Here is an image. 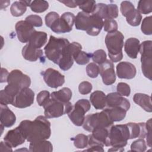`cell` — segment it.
Here are the masks:
<instances>
[{"label":"cell","instance_id":"cb8c5ba5","mask_svg":"<svg viewBox=\"0 0 152 152\" xmlns=\"http://www.w3.org/2000/svg\"><path fill=\"white\" fill-rule=\"evenodd\" d=\"M129 130V139L144 138L146 135L145 123L129 122L126 124Z\"/></svg>","mask_w":152,"mask_h":152},{"label":"cell","instance_id":"7bdbcfd3","mask_svg":"<svg viewBox=\"0 0 152 152\" xmlns=\"http://www.w3.org/2000/svg\"><path fill=\"white\" fill-rule=\"evenodd\" d=\"M50 98V94L47 90L39 92L37 96V102L40 106H44Z\"/></svg>","mask_w":152,"mask_h":152},{"label":"cell","instance_id":"f1b7e54d","mask_svg":"<svg viewBox=\"0 0 152 152\" xmlns=\"http://www.w3.org/2000/svg\"><path fill=\"white\" fill-rule=\"evenodd\" d=\"M29 151L31 152H51L53 151V145L50 141L46 140L31 142L29 145Z\"/></svg>","mask_w":152,"mask_h":152},{"label":"cell","instance_id":"d6a6232c","mask_svg":"<svg viewBox=\"0 0 152 152\" xmlns=\"http://www.w3.org/2000/svg\"><path fill=\"white\" fill-rule=\"evenodd\" d=\"M125 17L127 23L132 26H138L142 19L141 14L135 8L128 13Z\"/></svg>","mask_w":152,"mask_h":152},{"label":"cell","instance_id":"9a60e30c","mask_svg":"<svg viewBox=\"0 0 152 152\" xmlns=\"http://www.w3.org/2000/svg\"><path fill=\"white\" fill-rule=\"evenodd\" d=\"M45 83L50 87L56 88L65 83V77L58 71L49 68L42 72Z\"/></svg>","mask_w":152,"mask_h":152},{"label":"cell","instance_id":"836d02e7","mask_svg":"<svg viewBox=\"0 0 152 152\" xmlns=\"http://www.w3.org/2000/svg\"><path fill=\"white\" fill-rule=\"evenodd\" d=\"M30 7L31 10L36 13L45 12L49 8V4L46 1L35 0L31 1Z\"/></svg>","mask_w":152,"mask_h":152},{"label":"cell","instance_id":"52a82bcc","mask_svg":"<svg viewBox=\"0 0 152 152\" xmlns=\"http://www.w3.org/2000/svg\"><path fill=\"white\" fill-rule=\"evenodd\" d=\"M72 104L68 102L62 103L50 98L47 103L43 106L44 114L46 118H58L67 114L72 108Z\"/></svg>","mask_w":152,"mask_h":152},{"label":"cell","instance_id":"f6af8a7d","mask_svg":"<svg viewBox=\"0 0 152 152\" xmlns=\"http://www.w3.org/2000/svg\"><path fill=\"white\" fill-rule=\"evenodd\" d=\"M117 92L122 96H129L131 93L129 86L125 83H119L116 87Z\"/></svg>","mask_w":152,"mask_h":152},{"label":"cell","instance_id":"7c38bea8","mask_svg":"<svg viewBox=\"0 0 152 152\" xmlns=\"http://www.w3.org/2000/svg\"><path fill=\"white\" fill-rule=\"evenodd\" d=\"M34 93L29 87L20 90L15 96L12 105L17 108H26L34 102Z\"/></svg>","mask_w":152,"mask_h":152},{"label":"cell","instance_id":"7402d4cb","mask_svg":"<svg viewBox=\"0 0 152 152\" xmlns=\"http://www.w3.org/2000/svg\"><path fill=\"white\" fill-rule=\"evenodd\" d=\"M0 121L1 124L4 127L9 128L12 126L16 121V116L6 104H0Z\"/></svg>","mask_w":152,"mask_h":152},{"label":"cell","instance_id":"f5cc1de1","mask_svg":"<svg viewBox=\"0 0 152 152\" xmlns=\"http://www.w3.org/2000/svg\"><path fill=\"white\" fill-rule=\"evenodd\" d=\"M60 2L65 4L66 6L69 8H75L78 6V0H64V1H59Z\"/></svg>","mask_w":152,"mask_h":152},{"label":"cell","instance_id":"f35d334b","mask_svg":"<svg viewBox=\"0 0 152 152\" xmlns=\"http://www.w3.org/2000/svg\"><path fill=\"white\" fill-rule=\"evenodd\" d=\"M91 58L94 63L100 65L106 60V53L103 49H99L91 53Z\"/></svg>","mask_w":152,"mask_h":152},{"label":"cell","instance_id":"7dc6e473","mask_svg":"<svg viewBox=\"0 0 152 152\" xmlns=\"http://www.w3.org/2000/svg\"><path fill=\"white\" fill-rule=\"evenodd\" d=\"M25 20L33 27H39L43 24L42 18L37 15H30L26 18Z\"/></svg>","mask_w":152,"mask_h":152},{"label":"cell","instance_id":"4fadbf2b","mask_svg":"<svg viewBox=\"0 0 152 152\" xmlns=\"http://www.w3.org/2000/svg\"><path fill=\"white\" fill-rule=\"evenodd\" d=\"M8 84H10L18 90L29 87L31 84L30 78L20 70L14 69L9 74L7 79Z\"/></svg>","mask_w":152,"mask_h":152},{"label":"cell","instance_id":"ffe728a7","mask_svg":"<svg viewBox=\"0 0 152 152\" xmlns=\"http://www.w3.org/2000/svg\"><path fill=\"white\" fill-rule=\"evenodd\" d=\"M4 140L12 147H17L24 142L26 138L21 129L18 126L15 128L8 131L4 138Z\"/></svg>","mask_w":152,"mask_h":152},{"label":"cell","instance_id":"db71d44e","mask_svg":"<svg viewBox=\"0 0 152 152\" xmlns=\"http://www.w3.org/2000/svg\"><path fill=\"white\" fill-rule=\"evenodd\" d=\"M12 147L7 142L1 141L0 143V151H12Z\"/></svg>","mask_w":152,"mask_h":152},{"label":"cell","instance_id":"8992f818","mask_svg":"<svg viewBox=\"0 0 152 152\" xmlns=\"http://www.w3.org/2000/svg\"><path fill=\"white\" fill-rule=\"evenodd\" d=\"M74 24L77 30H84L90 34L100 27V20L96 15L81 11L76 15Z\"/></svg>","mask_w":152,"mask_h":152},{"label":"cell","instance_id":"83f0119b","mask_svg":"<svg viewBox=\"0 0 152 152\" xmlns=\"http://www.w3.org/2000/svg\"><path fill=\"white\" fill-rule=\"evenodd\" d=\"M47 40V34L45 32L36 30L31 35L28 44L34 48L40 49L45 45Z\"/></svg>","mask_w":152,"mask_h":152},{"label":"cell","instance_id":"8fae6325","mask_svg":"<svg viewBox=\"0 0 152 152\" xmlns=\"http://www.w3.org/2000/svg\"><path fill=\"white\" fill-rule=\"evenodd\" d=\"M75 15L70 12H65L52 24L50 29L56 33L70 32L75 22Z\"/></svg>","mask_w":152,"mask_h":152},{"label":"cell","instance_id":"e0dca14e","mask_svg":"<svg viewBox=\"0 0 152 152\" xmlns=\"http://www.w3.org/2000/svg\"><path fill=\"white\" fill-rule=\"evenodd\" d=\"M99 68L103 83L107 86L113 84L116 81V74L112 62L106 59L103 64L99 65Z\"/></svg>","mask_w":152,"mask_h":152},{"label":"cell","instance_id":"ba28073f","mask_svg":"<svg viewBox=\"0 0 152 152\" xmlns=\"http://www.w3.org/2000/svg\"><path fill=\"white\" fill-rule=\"evenodd\" d=\"M91 107L90 102L87 99H80L74 105H72L71 109L67 113L71 122L76 126L83 125L85 119V114Z\"/></svg>","mask_w":152,"mask_h":152},{"label":"cell","instance_id":"c3c4849f","mask_svg":"<svg viewBox=\"0 0 152 152\" xmlns=\"http://www.w3.org/2000/svg\"><path fill=\"white\" fill-rule=\"evenodd\" d=\"M134 9H135V7L134 5L130 1H122L121 4L120 10L122 15L124 17H125L128 13H129L130 11H131Z\"/></svg>","mask_w":152,"mask_h":152},{"label":"cell","instance_id":"30bf717a","mask_svg":"<svg viewBox=\"0 0 152 152\" xmlns=\"http://www.w3.org/2000/svg\"><path fill=\"white\" fill-rule=\"evenodd\" d=\"M81 45L75 42L69 43L66 47L64 52L61 58L58 65L63 71H67L71 68L74 64V56L80 50H81Z\"/></svg>","mask_w":152,"mask_h":152},{"label":"cell","instance_id":"816d5d0a","mask_svg":"<svg viewBox=\"0 0 152 152\" xmlns=\"http://www.w3.org/2000/svg\"><path fill=\"white\" fill-rule=\"evenodd\" d=\"M145 129H146V141L147 145L151 147V119H149L145 123Z\"/></svg>","mask_w":152,"mask_h":152},{"label":"cell","instance_id":"9c48e42d","mask_svg":"<svg viewBox=\"0 0 152 152\" xmlns=\"http://www.w3.org/2000/svg\"><path fill=\"white\" fill-rule=\"evenodd\" d=\"M139 52L141 54L142 72L146 78L151 80L152 42L145 40L141 43Z\"/></svg>","mask_w":152,"mask_h":152},{"label":"cell","instance_id":"44dd1931","mask_svg":"<svg viewBox=\"0 0 152 152\" xmlns=\"http://www.w3.org/2000/svg\"><path fill=\"white\" fill-rule=\"evenodd\" d=\"M135 66L129 62H121L116 66V74L121 79H132L136 75Z\"/></svg>","mask_w":152,"mask_h":152},{"label":"cell","instance_id":"ab89813d","mask_svg":"<svg viewBox=\"0 0 152 152\" xmlns=\"http://www.w3.org/2000/svg\"><path fill=\"white\" fill-rule=\"evenodd\" d=\"M147 145L144 138H139L134 141L131 145V150L138 152L145 151Z\"/></svg>","mask_w":152,"mask_h":152},{"label":"cell","instance_id":"1f68e13d","mask_svg":"<svg viewBox=\"0 0 152 152\" xmlns=\"http://www.w3.org/2000/svg\"><path fill=\"white\" fill-rule=\"evenodd\" d=\"M27 10V6L23 1H15L12 3L10 8V11L12 16L20 17L23 15Z\"/></svg>","mask_w":152,"mask_h":152},{"label":"cell","instance_id":"681fc988","mask_svg":"<svg viewBox=\"0 0 152 152\" xmlns=\"http://www.w3.org/2000/svg\"><path fill=\"white\" fill-rule=\"evenodd\" d=\"M59 18V14L56 12H50L45 16L46 26L49 28Z\"/></svg>","mask_w":152,"mask_h":152},{"label":"cell","instance_id":"8d00e7d4","mask_svg":"<svg viewBox=\"0 0 152 152\" xmlns=\"http://www.w3.org/2000/svg\"><path fill=\"white\" fill-rule=\"evenodd\" d=\"M137 10L141 14H147L152 11V0H140L138 2Z\"/></svg>","mask_w":152,"mask_h":152},{"label":"cell","instance_id":"60d3db41","mask_svg":"<svg viewBox=\"0 0 152 152\" xmlns=\"http://www.w3.org/2000/svg\"><path fill=\"white\" fill-rule=\"evenodd\" d=\"M141 29L142 32L145 35H151L152 33L151 27V16L145 17L141 24Z\"/></svg>","mask_w":152,"mask_h":152},{"label":"cell","instance_id":"603a6c76","mask_svg":"<svg viewBox=\"0 0 152 152\" xmlns=\"http://www.w3.org/2000/svg\"><path fill=\"white\" fill-rule=\"evenodd\" d=\"M140 40L134 37L128 39L124 45V50L126 55L132 59H135L140 52Z\"/></svg>","mask_w":152,"mask_h":152},{"label":"cell","instance_id":"d6986e66","mask_svg":"<svg viewBox=\"0 0 152 152\" xmlns=\"http://www.w3.org/2000/svg\"><path fill=\"white\" fill-rule=\"evenodd\" d=\"M106 106L108 107H119L128 111L130 108V103L118 92L110 93L106 96Z\"/></svg>","mask_w":152,"mask_h":152},{"label":"cell","instance_id":"f907efd6","mask_svg":"<svg viewBox=\"0 0 152 152\" xmlns=\"http://www.w3.org/2000/svg\"><path fill=\"white\" fill-rule=\"evenodd\" d=\"M92 84L88 81L81 82L78 86V91L81 94H87L92 90Z\"/></svg>","mask_w":152,"mask_h":152},{"label":"cell","instance_id":"d4e9b609","mask_svg":"<svg viewBox=\"0 0 152 152\" xmlns=\"http://www.w3.org/2000/svg\"><path fill=\"white\" fill-rule=\"evenodd\" d=\"M23 58L29 61L34 62L40 58L43 55V51L40 49H36L30 45H26L22 49Z\"/></svg>","mask_w":152,"mask_h":152},{"label":"cell","instance_id":"9f6ffc18","mask_svg":"<svg viewBox=\"0 0 152 152\" xmlns=\"http://www.w3.org/2000/svg\"><path fill=\"white\" fill-rule=\"evenodd\" d=\"M86 151H104L103 147L99 145H93L91 147H89L88 149L85 150Z\"/></svg>","mask_w":152,"mask_h":152},{"label":"cell","instance_id":"11a10c76","mask_svg":"<svg viewBox=\"0 0 152 152\" xmlns=\"http://www.w3.org/2000/svg\"><path fill=\"white\" fill-rule=\"evenodd\" d=\"M9 72L7 69L1 68V83L7 82V79L9 75Z\"/></svg>","mask_w":152,"mask_h":152},{"label":"cell","instance_id":"2e32d148","mask_svg":"<svg viewBox=\"0 0 152 152\" xmlns=\"http://www.w3.org/2000/svg\"><path fill=\"white\" fill-rule=\"evenodd\" d=\"M92 14L99 16L103 20L114 19L118 16V8L115 4L98 3Z\"/></svg>","mask_w":152,"mask_h":152},{"label":"cell","instance_id":"f546056e","mask_svg":"<svg viewBox=\"0 0 152 152\" xmlns=\"http://www.w3.org/2000/svg\"><path fill=\"white\" fill-rule=\"evenodd\" d=\"M72 91L68 87H64L62 89L53 91L50 94V98L53 100L61 102L62 103H67L69 102L72 97Z\"/></svg>","mask_w":152,"mask_h":152},{"label":"cell","instance_id":"e575fe53","mask_svg":"<svg viewBox=\"0 0 152 152\" xmlns=\"http://www.w3.org/2000/svg\"><path fill=\"white\" fill-rule=\"evenodd\" d=\"M96 3L95 1L89 0V1H83L78 0V6L80 9L82 10L83 12L87 14H92L96 8Z\"/></svg>","mask_w":152,"mask_h":152},{"label":"cell","instance_id":"b9f144b4","mask_svg":"<svg viewBox=\"0 0 152 152\" xmlns=\"http://www.w3.org/2000/svg\"><path fill=\"white\" fill-rule=\"evenodd\" d=\"M103 29L108 33L117 31V22L114 19H105L103 21Z\"/></svg>","mask_w":152,"mask_h":152},{"label":"cell","instance_id":"4dcf8cb0","mask_svg":"<svg viewBox=\"0 0 152 152\" xmlns=\"http://www.w3.org/2000/svg\"><path fill=\"white\" fill-rule=\"evenodd\" d=\"M110 119L114 122H118L123 120L126 114V112L123 108L119 107H107L105 109Z\"/></svg>","mask_w":152,"mask_h":152},{"label":"cell","instance_id":"7a4b0ae2","mask_svg":"<svg viewBox=\"0 0 152 152\" xmlns=\"http://www.w3.org/2000/svg\"><path fill=\"white\" fill-rule=\"evenodd\" d=\"M124 39V35L119 31L109 33L106 36L105 43L110 60L112 62H119L123 58Z\"/></svg>","mask_w":152,"mask_h":152},{"label":"cell","instance_id":"277c9868","mask_svg":"<svg viewBox=\"0 0 152 152\" xmlns=\"http://www.w3.org/2000/svg\"><path fill=\"white\" fill-rule=\"evenodd\" d=\"M113 124V122L104 109L101 112L87 115L85 116L83 127L86 131L91 132L93 129L98 128H109Z\"/></svg>","mask_w":152,"mask_h":152},{"label":"cell","instance_id":"3957f363","mask_svg":"<svg viewBox=\"0 0 152 152\" xmlns=\"http://www.w3.org/2000/svg\"><path fill=\"white\" fill-rule=\"evenodd\" d=\"M69 43L68 40L64 38H57L50 36L49 41L44 48L46 57L56 64H58L66 46Z\"/></svg>","mask_w":152,"mask_h":152},{"label":"cell","instance_id":"5b68a950","mask_svg":"<svg viewBox=\"0 0 152 152\" xmlns=\"http://www.w3.org/2000/svg\"><path fill=\"white\" fill-rule=\"evenodd\" d=\"M129 139V130L127 124L115 125L109 129V142L110 146L124 148Z\"/></svg>","mask_w":152,"mask_h":152},{"label":"cell","instance_id":"6da1fadb","mask_svg":"<svg viewBox=\"0 0 152 152\" xmlns=\"http://www.w3.org/2000/svg\"><path fill=\"white\" fill-rule=\"evenodd\" d=\"M26 140L30 142L49 138L51 135L50 123L45 116L40 115L34 121L24 120L18 125Z\"/></svg>","mask_w":152,"mask_h":152},{"label":"cell","instance_id":"bcb514c9","mask_svg":"<svg viewBox=\"0 0 152 152\" xmlns=\"http://www.w3.org/2000/svg\"><path fill=\"white\" fill-rule=\"evenodd\" d=\"M14 100V97L7 93L4 89L0 91V104H12Z\"/></svg>","mask_w":152,"mask_h":152},{"label":"cell","instance_id":"ee69618b","mask_svg":"<svg viewBox=\"0 0 152 152\" xmlns=\"http://www.w3.org/2000/svg\"><path fill=\"white\" fill-rule=\"evenodd\" d=\"M86 72L89 77L92 78H96L99 73V66L94 62L90 63L86 66Z\"/></svg>","mask_w":152,"mask_h":152},{"label":"cell","instance_id":"74e56055","mask_svg":"<svg viewBox=\"0 0 152 152\" xmlns=\"http://www.w3.org/2000/svg\"><path fill=\"white\" fill-rule=\"evenodd\" d=\"M90 58H91V53H88L82 50L78 51L74 56V59L76 63L81 65L87 64Z\"/></svg>","mask_w":152,"mask_h":152},{"label":"cell","instance_id":"484cf974","mask_svg":"<svg viewBox=\"0 0 152 152\" xmlns=\"http://www.w3.org/2000/svg\"><path fill=\"white\" fill-rule=\"evenodd\" d=\"M106 96L104 92L99 90L95 91L91 94L90 100L96 109H103L106 106Z\"/></svg>","mask_w":152,"mask_h":152},{"label":"cell","instance_id":"680465c9","mask_svg":"<svg viewBox=\"0 0 152 152\" xmlns=\"http://www.w3.org/2000/svg\"><path fill=\"white\" fill-rule=\"evenodd\" d=\"M124 150V148H117V147H112L108 150V151H122Z\"/></svg>","mask_w":152,"mask_h":152},{"label":"cell","instance_id":"ac0fdd59","mask_svg":"<svg viewBox=\"0 0 152 152\" xmlns=\"http://www.w3.org/2000/svg\"><path fill=\"white\" fill-rule=\"evenodd\" d=\"M15 28L18 39L21 43L28 42L31 35L36 31L34 27L26 20L18 21Z\"/></svg>","mask_w":152,"mask_h":152},{"label":"cell","instance_id":"4316f807","mask_svg":"<svg viewBox=\"0 0 152 152\" xmlns=\"http://www.w3.org/2000/svg\"><path fill=\"white\" fill-rule=\"evenodd\" d=\"M134 102L141 106L145 111L151 112V97L144 93H135L133 97Z\"/></svg>","mask_w":152,"mask_h":152},{"label":"cell","instance_id":"5bb4252c","mask_svg":"<svg viewBox=\"0 0 152 152\" xmlns=\"http://www.w3.org/2000/svg\"><path fill=\"white\" fill-rule=\"evenodd\" d=\"M91 134L88 135L89 147L93 145H101L109 147V128H98L91 131Z\"/></svg>","mask_w":152,"mask_h":152},{"label":"cell","instance_id":"6f0895ef","mask_svg":"<svg viewBox=\"0 0 152 152\" xmlns=\"http://www.w3.org/2000/svg\"><path fill=\"white\" fill-rule=\"evenodd\" d=\"M10 4V1H1V9L2 10L4 8H6Z\"/></svg>","mask_w":152,"mask_h":152},{"label":"cell","instance_id":"d590c367","mask_svg":"<svg viewBox=\"0 0 152 152\" xmlns=\"http://www.w3.org/2000/svg\"><path fill=\"white\" fill-rule=\"evenodd\" d=\"M71 140L73 141L74 146L77 148H84L88 146V137L83 134H77Z\"/></svg>","mask_w":152,"mask_h":152}]
</instances>
